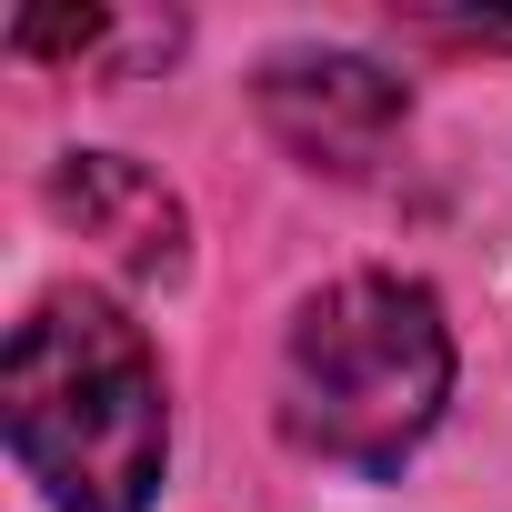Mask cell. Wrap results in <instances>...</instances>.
Here are the masks:
<instances>
[{"instance_id": "obj_1", "label": "cell", "mask_w": 512, "mask_h": 512, "mask_svg": "<svg viewBox=\"0 0 512 512\" xmlns=\"http://www.w3.org/2000/svg\"><path fill=\"white\" fill-rule=\"evenodd\" d=\"M11 452L51 512H151L171 472V392L151 332L111 292H51L0 372Z\"/></svg>"}, {"instance_id": "obj_2", "label": "cell", "mask_w": 512, "mask_h": 512, "mask_svg": "<svg viewBox=\"0 0 512 512\" xmlns=\"http://www.w3.org/2000/svg\"><path fill=\"white\" fill-rule=\"evenodd\" d=\"M452 402V322L412 272H342L282 332V442L392 482Z\"/></svg>"}, {"instance_id": "obj_4", "label": "cell", "mask_w": 512, "mask_h": 512, "mask_svg": "<svg viewBox=\"0 0 512 512\" xmlns=\"http://www.w3.org/2000/svg\"><path fill=\"white\" fill-rule=\"evenodd\" d=\"M51 211L81 221L131 282H181L191 221H181V201H171L141 161H121V151H71V161L51 171Z\"/></svg>"}, {"instance_id": "obj_3", "label": "cell", "mask_w": 512, "mask_h": 512, "mask_svg": "<svg viewBox=\"0 0 512 512\" xmlns=\"http://www.w3.org/2000/svg\"><path fill=\"white\" fill-rule=\"evenodd\" d=\"M251 101H262V121H272V141L292 161L342 171V181L372 171L402 141V121H412V91L382 61H362V51H282V61H262Z\"/></svg>"}, {"instance_id": "obj_5", "label": "cell", "mask_w": 512, "mask_h": 512, "mask_svg": "<svg viewBox=\"0 0 512 512\" xmlns=\"http://www.w3.org/2000/svg\"><path fill=\"white\" fill-rule=\"evenodd\" d=\"M422 31H442V41H472V51H512V21H452V11H422Z\"/></svg>"}]
</instances>
